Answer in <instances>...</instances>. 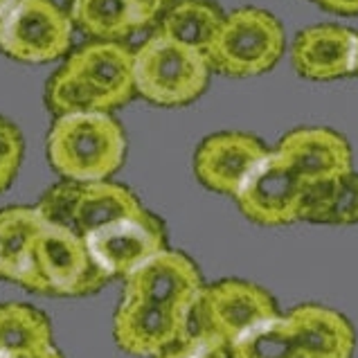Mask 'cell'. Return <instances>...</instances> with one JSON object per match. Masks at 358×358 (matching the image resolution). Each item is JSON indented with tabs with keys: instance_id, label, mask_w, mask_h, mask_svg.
Returning a JSON list of instances; mask_svg holds the SVG:
<instances>
[{
	"instance_id": "obj_26",
	"label": "cell",
	"mask_w": 358,
	"mask_h": 358,
	"mask_svg": "<svg viewBox=\"0 0 358 358\" xmlns=\"http://www.w3.org/2000/svg\"><path fill=\"white\" fill-rule=\"evenodd\" d=\"M12 358H64V354H61L55 345L50 347H43V350H34V352H25V354H16Z\"/></svg>"
},
{
	"instance_id": "obj_3",
	"label": "cell",
	"mask_w": 358,
	"mask_h": 358,
	"mask_svg": "<svg viewBox=\"0 0 358 358\" xmlns=\"http://www.w3.org/2000/svg\"><path fill=\"white\" fill-rule=\"evenodd\" d=\"M208 55L162 32H153L133 50L136 93L156 106H185L210 84Z\"/></svg>"
},
{
	"instance_id": "obj_25",
	"label": "cell",
	"mask_w": 358,
	"mask_h": 358,
	"mask_svg": "<svg viewBox=\"0 0 358 358\" xmlns=\"http://www.w3.org/2000/svg\"><path fill=\"white\" fill-rule=\"evenodd\" d=\"M322 9L341 16H358V0H313Z\"/></svg>"
},
{
	"instance_id": "obj_6",
	"label": "cell",
	"mask_w": 358,
	"mask_h": 358,
	"mask_svg": "<svg viewBox=\"0 0 358 358\" xmlns=\"http://www.w3.org/2000/svg\"><path fill=\"white\" fill-rule=\"evenodd\" d=\"M34 208L45 223L73 230L81 239L108 223L145 210L129 187L110 180L57 182L41 196Z\"/></svg>"
},
{
	"instance_id": "obj_16",
	"label": "cell",
	"mask_w": 358,
	"mask_h": 358,
	"mask_svg": "<svg viewBox=\"0 0 358 358\" xmlns=\"http://www.w3.org/2000/svg\"><path fill=\"white\" fill-rule=\"evenodd\" d=\"M165 0H75L70 18L84 34L95 41L122 43L162 16Z\"/></svg>"
},
{
	"instance_id": "obj_9",
	"label": "cell",
	"mask_w": 358,
	"mask_h": 358,
	"mask_svg": "<svg viewBox=\"0 0 358 358\" xmlns=\"http://www.w3.org/2000/svg\"><path fill=\"white\" fill-rule=\"evenodd\" d=\"M84 241L97 268L108 280H127L153 255L167 248V228L156 214L145 208L138 214L90 232Z\"/></svg>"
},
{
	"instance_id": "obj_20",
	"label": "cell",
	"mask_w": 358,
	"mask_h": 358,
	"mask_svg": "<svg viewBox=\"0 0 358 358\" xmlns=\"http://www.w3.org/2000/svg\"><path fill=\"white\" fill-rule=\"evenodd\" d=\"M226 14L212 0H173L162 12L158 32L208 55Z\"/></svg>"
},
{
	"instance_id": "obj_29",
	"label": "cell",
	"mask_w": 358,
	"mask_h": 358,
	"mask_svg": "<svg viewBox=\"0 0 358 358\" xmlns=\"http://www.w3.org/2000/svg\"><path fill=\"white\" fill-rule=\"evenodd\" d=\"M356 77H358V61H356Z\"/></svg>"
},
{
	"instance_id": "obj_27",
	"label": "cell",
	"mask_w": 358,
	"mask_h": 358,
	"mask_svg": "<svg viewBox=\"0 0 358 358\" xmlns=\"http://www.w3.org/2000/svg\"><path fill=\"white\" fill-rule=\"evenodd\" d=\"M50 3L57 5V7H61V9H64V12H68V14H70V9H73V3H75V0H50Z\"/></svg>"
},
{
	"instance_id": "obj_4",
	"label": "cell",
	"mask_w": 358,
	"mask_h": 358,
	"mask_svg": "<svg viewBox=\"0 0 358 358\" xmlns=\"http://www.w3.org/2000/svg\"><path fill=\"white\" fill-rule=\"evenodd\" d=\"M106 282L108 278L97 268L86 241L79 234L45 223L34 241L20 286L57 298H79L97 293Z\"/></svg>"
},
{
	"instance_id": "obj_5",
	"label": "cell",
	"mask_w": 358,
	"mask_h": 358,
	"mask_svg": "<svg viewBox=\"0 0 358 358\" xmlns=\"http://www.w3.org/2000/svg\"><path fill=\"white\" fill-rule=\"evenodd\" d=\"M284 27L266 9L241 7L226 14L217 38L208 50L210 68L226 77H257L282 59Z\"/></svg>"
},
{
	"instance_id": "obj_2",
	"label": "cell",
	"mask_w": 358,
	"mask_h": 358,
	"mask_svg": "<svg viewBox=\"0 0 358 358\" xmlns=\"http://www.w3.org/2000/svg\"><path fill=\"white\" fill-rule=\"evenodd\" d=\"M124 158V129L110 113L61 115L50 127L48 160L64 180H108Z\"/></svg>"
},
{
	"instance_id": "obj_12",
	"label": "cell",
	"mask_w": 358,
	"mask_h": 358,
	"mask_svg": "<svg viewBox=\"0 0 358 358\" xmlns=\"http://www.w3.org/2000/svg\"><path fill=\"white\" fill-rule=\"evenodd\" d=\"M194 331V313L145 302L120 300L113 315V338L122 352L160 358Z\"/></svg>"
},
{
	"instance_id": "obj_7",
	"label": "cell",
	"mask_w": 358,
	"mask_h": 358,
	"mask_svg": "<svg viewBox=\"0 0 358 358\" xmlns=\"http://www.w3.org/2000/svg\"><path fill=\"white\" fill-rule=\"evenodd\" d=\"M75 23L50 0H16L0 18V50L23 64H48L73 43Z\"/></svg>"
},
{
	"instance_id": "obj_11",
	"label": "cell",
	"mask_w": 358,
	"mask_h": 358,
	"mask_svg": "<svg viewBox=\"0 0 358 358\" xmlns=\"http://www.w3.org/2000/svg\"><path fill=\"white\" fill-rule=\"evenodd\" d=\"M203 289V275L194 259L180 250L165 248L124 280L122 300L194 313Z\"/></svg>"
},
{
	"instance_id": "obj_22",
	"label": "cell",
	"mask_w": 358,
	"mask_h": 358,
	"mask_svg": "<svg viewBox=\"0 0 358 358\" xmlns=\"http://www.w3.org/2000/svg\"><path fill=\"white\" fill-rule=\"evenodd\" d=\"M237 358H304L291 315H278L234 343Z\"/></svg>"
},
{
	"instance_id": "obj_15",
	"label": "cell",
	"mask_w": 358,
	"mask_h": 358,
	"mask_svg": "<svg viewBox=\"0 0 358 358\" xmlns=\"http://www.w3.org/2000/svg\"><path fill=\"white\" fill-rule=\"evenodd\" d=\"M275 151L289 162L304 182H320L354 171L352 147L338 131L300 127L289 131Z\"/></svg>"
},
{
	"instance_id": "obj_24",
	"label": "cell",
	"mask_w": 358,
	"mask_h": 358,
	"mask_svg": "<svg viewBox=\"0 0 358 358\" xmlns=\"http://www.w3.org/2000/svg\"><path fill=\"white\" fill-rule=\"evenodd\" d=\"M20 160H23V136L16 124L0 115V194L12 185Z\"/></svg>"
},
{
	"instance_id": "obj_30",
	"label": "cell",
	"mask_w": 358,
	"mask_h": 358,
	"mask_svg": "<svg viewBox=\"0 0 358 358\" xmlns=\"http://www.w3.org/2000/svg\"><path fill=\"white\" fill-rule=\"evenodd\" d=\"M165 3H169V5H171V3H173V0H165Z\"/></svg>"
},
{
	"instance_id": "obj_31",
	"label": "cell",
	"mask_w": 358,
	"mask_h": 358,
	"mask_svg": "<svg viewBox=\"0 0 358 358\" xmlns=\"http://www.w3.org/2000/svg\"><path fill=\"white\" fill-rule=\"evenodd\" d=\"M0 358H5V356H0Z\"/></svg>"
},
{
	"instance_id": "obj_14",
	"label": "cell",
	"mask_w": 358,
	"mask_h": 358,
	"mask_svg": "<svg viewBox=\"0 0 358 358\" xmlns=\"http://www.w3.org/2000/svg\"><path fill=\"white\" fill-rule=\"evenodd\" d=\"M295 73L311 81H331L356 75L358 32L343 25L304 27L291 45Z\"/></svg>"
},
{
	"instance_id": "obj_8",
	"label": "cell",
	"mask_w": 358,
	"mask_h": 358,
	"mask_svg": "<svg viewBox=\"0 0 358 358\" xmlns=\"http://www.w3.org/2000/svg\"><path fill=\"white\" fill-rule=\"evenodd\" d=\"M278 315H282L278 302L259 284L219 280L206 284L201 293L194 309V331H210L234 345L243 334Z\"/></svg>"
},
{
	"instance_id": "obj_13",
	"label": "cell",
	"mask_w": 358,
	"mask_h": 358,
	"mask_svg": "<svg viewBox=\"0 0 358 358\" xmlns=\"http://www.w3.org/2000/svg\"><path fill=\"white\" fill-rule=\"evenodd\" d=\"M268 153L271 149L250 133H212L194 153V173L203 187L234 199Z\"/></svg>"
},
{
	"instance_id": "obj_18",
	"label": "cell",
	"mask_w": 358,
	"mask_h": 358,
	"mask_svg": "<svg viewBox=\"0 0 358 358\" xmlns=\"http://www.w3.org/2000/svg\"><path fill=\"white\" fill-rule=\"evenodd\" d=\"M300 221L322 223V226H354L358 223V173L306 182Z\"/></svg>"
},
{
	"instance_id": "obj_28",
	"label": "cell",
	"mask_w": 358,
	"mask_h": 358,
	"mask_svg": "<svg viewBox=\"0 0 358 358\" xmlns=\"http://www.w3.org/2000/svg\"><path fill=\"white\" fill-rule=\"evenodd\" d=\"M14 3H16V0H0V18L7 14V9L12 7Z\"/></svg>"
},
{
	"instance_id": "obj_21",
	"label": "cell",
	"mask_w": 358,
	"mask_h": 358,
	"mask_svg": "<svg viewBox=\"0 0 358 358\" xmlns=\"http://www.w3.org/2000/svg\"><path fill=\"white\" fill-rule=\"evenodd\" d=\"M52 345V324L45 313L23 302L0 304V356L43 350Z\"/></svg>"
},
{
	"instance_id": "obj_23",
	"label": "cell",
	"mask_w": 358,
	"mask_h": 358,
	"mask_svg": "<svg viewBox=\"0 0 358 358\" xmlns=\"http://www.w3.org/2000/svg\"><path fill=\"white\" fill-rule=\"evenodd\" d=\"M160 358H237L234 345L219 338L210 331H192L187 341H182Z\"/></svg>"
},
{
	"instance_id": "obj_17",
	"label": "cell",
	"mask_w": 358,
	"mask_h": 358,
	"mask_svg": "<svg viewBox=\"0 0 358 358\" xmlns=\"http://www.w3.org/2000/svg\"><path fill=\"white\" fill-rule=\"evenodd\" d=\"M304 358H352L356 334L343 313L322 304H300L289 313Z\"/></svg>"
},
{
	"instance_id": "obj_1",
	"label": "cell",
	"mask_w": 358,
	"mask_h": 358,
	"mask_svg": "<svg viewBox=\"0 0 358 358\" xmlns=\"http://www.w3.org/2000/svg\"><path fill=\"white\" fill-rule=\"evenodd\" d=\"M133 95V50L115 41H90L77 48L45 86V104L57 117L108 113Z\"/></svg>"
},
{
	"instance_id": "obj_19",
	"label": "cell",
	"mask_w": 358,
	"mask_h": 358,
	"mask_svg": "<svg viewBox=\"0 0 358 358\" xmlns=\"http://www.w3.org/2000/svg\"><path fill=\"white\" fill-rule=\"evenodd\" d=\"M43 226L45 221L36 208L0 210V278L20 284Z\"/></svg>"
},
{
	"instance_id": "obj_10",
	"label": "cell",
	"mask_w": 358,
	"mask_h": 358,
	"mask_svg": "<svg viewBox=\"0 0 358 358\" xmlns=\"http://www.w3.org/2000/svg\"><path fill=\"white\" fill-rule=\"evenodd\" d=\"M306 182L278 151H271L234 196L245 219L266 228L291 226L300 221Z\"/></svg>"
}]
</instances>
